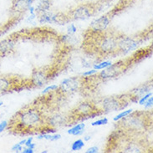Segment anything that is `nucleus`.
Listing matches in <instances>:
<instances>
[{
    "instance_id": "1",
    "label": "nucleus",
    "mask_w": 153,
    "mask_h": 153,
    "mask_svg": "<svg viewBox=\"0 0 153 153\" xmlns=\"http://www.w3.org/2000/svg\"><path fill=\"white\" fill-rule=\"evenodd\" d=\"M45 124L42 112L37 108L29 106L22 109L13 116L8 121L7 129L13 134L26 135L32 132V131H34V133L40 131Z\"/></svg>"
},
{
    "instance_id": "2",
    "label": "nucleus",
    "mask_w": 153,
    "mask_h": 153,
    "mask_svg": "<svg viewBox=\"0 0 153 153\" xmlns=\"http://www.w3.org/2000/svg\"><path fill=\"white\" fill-rule=\"evenodd\" d=\"M119 121L120 127L129 132H141L145 131L147 126L146 117L144 116V112L132 111Z\"/></svg>"
},
{
    "instance_id": "3",
    "label": "nucleus",
    "mask_w": 153,
    "mask_h": 153,
    "mask_svg": "<svg viewBox=\"0 0 153 153\" xmlns=\"http://www.w3.org/2000/svg\"><path fill=\"white\" fill-rule=\"evenodd\" d=\"M103 114L102 111L95 104L91 101H84L73 110L71 113L72 122L79 120H85L90 118H95V116Z\"/></svg>"
},
{
    "instance_id": "4",
    "label": "nucleus",
    "mask_w": 153,
    "mask_h": 153,
    "mask_svg": "<svg viewBox=\"0 0 153 153\" xmlns=\"http://www.w3.org/2000/svg\"><path fill=\"white\" fill-rule=\"evenodd\" d=\"M130 103V96L129 98L126 97H120V96H111L107 97L101 101L100 109L103 113L116 111L123 110Z\"/></svg>"
},
{
    "instance_id": "5",
    "label": "nucleus",
    "mask_w": 153,
    "mask_h": 153,
    "mask_svg": "<svg viewBox=\"0 0 153 153\" xmlns=\"http://www.w3.org/2000/svg\"><path fill=\"white\" fill-rule=\"evenodd\" d=\"M97 52L101 56H107L118 52V39L116 36L105 35L101 37L96 45Z\"/></svg>"
},
{
    "instance_id": "6",
    "label": "nucleus",
    "mask_w": 153,
    "mask_h": 153,
    "mask_svg": "<svg viewBox=\"0 0 153 153\" xmlns=\"http://www.w3.org/2000/svg\"><path fill=\"white\" fill-rule=\"evenodd\" d=\"M128 64H131V63H127L126 60H120L115 64H111L110 66L104 69V71L100 73L97 76V79H101V80H105L109 79L116 78L121 75L124 71H126V70L130 65Z\"/></svg>"
},
{
    "instance_id": "7",
    "label": "nucleus",
    "mask_w": 153,
    "mask_h": 153,
    "mask_svg": "<svg viewBox=\"0 0 153 153\" xmlns=\"http://www.w3.org/2000/svg\"><path fill=\"white\" fill-rule=\"evenodd\" d=\"M21 89H23V85L19 79L12 76L0 75V95Z\"/></svg>"
},
{
    "instance_id": "8",
    "label": "nucleus",
    "mask_w": 153,
    "mask_h": 153,
    "mask_svg": "<svg viewBox=\"0 0 153 153\" xmlns=\"http://www.w3.org/2000/svg\"><path fill=\"white\" fill-rule=\"evenodd\" d=\"M82 84V79L78 77L65 79L60 83L59 86H58V89L56 91H58L59 93L62 95H70L78 91Z\"/></svg>"
},
{
    "instance_id": "9",
    "label": "nucleus",
    "mask_w": 153,
    "mask_h": 153,
    "mask_svg": "<svg viewBox=\"0 0 153 153\" xmlns=\"http://www.w3.org/2000/svg\"><path fill=\"white\" fill-rule=\"evenodd\" d=\"M118 39V51L123 54H127L129 52L136 50L141 41L129 36H121L117 37Z\"/></svg>"
},
{
    "instance_id": "10",
    "label": "nucleus",
    "mask_w": 153,
    "mask_h": 153,
    "mask_svg": "<svg viewBox=\"0 0 153 153\" xmlns=\"http://www.w3.org/2000/svg\"><path fill=\"white\" fill-rule=\"evenodd\" d=\"M93 9L89 5H80L70 13V18L74 20H85L93 13Z\"/></svg>"
},
{
    "instance_id": "11",
    "label": "nucleus",
    "mask_w": 153,
    "mask_h": 153,
    "mask_svg": "<svg viewBox=\"0 0 153 153\" xmlns=\"http://www.w3.org/2000/svg\"><path fill=\"white\" fill-rule=\"evenodd\" d=\"M50 75L47 71L44 70H35L33 71L31 79H30V84L33 87L44 86L50 80Z\"/></svg>"
},
{
    "instance_id": "12",
    "label": "nucleus",
    "mask_w": 153,
    "mask_h": 153,
    "mask_svg": "<svg viewBox=\"0 0 153 153\" xmlns=\"http://www.w3.org/2000/svg\"><path fill=\"white\" fill-rule=\"evenodd\" d=\"M70 122H71V118L63 116L61 114H55L54 116H50V117L45 119L46 125L55 129H56V127L67 126Z\"/></svg>"
},
{
    "instance_id": "13",
    "label": "nucleus",
    "mask_w": 153,
    "mask_h": 153,
    "mask_svg": "<svg viewBox=\"0 0 153 153\" xmlns=\"http://www.w3.org/2000/svg\"><path fill=\"white\" fill-rule=\"evenodd\" d=\"M110 22H111L110 18L106 15H104L93 21L90 26V29L93 33H102L107 29L110 25Z\"/></svg>"
},
{
    "instance_id": "14",
    "label": "nucleus",
    "mask_w": 153,
    "mask_h": 153,
    "mask_svg": "<svg viewBox=\"0 0 153 153\" xmlns=\"http://www.w3.org/2000/svg\"><path fill=\"white\" fill-rule=\"evenodd\" d=\"M33 0H13L11 6V11L16 14L25 13L32 6Z\"/></svg>"
},
{
    "instance_id": "15",
    "label": "nucleus",
    "mask_w": 153,
    "mask_h": 153,
    "mask_svg": "<svg viewBox=\"0 0 153 153\" xmlns=\"http://www.w3.org/2000/svg\"><path fill=\"white\" fill-rule=\"evenodd\" d=\"M16 45V39L13 37H8L0 41V57H4L11 54Z\"/></svg>"
},
{
    "instance_id": "16",
    "label": "nucleus",
    "mask_w": 153,
    "mask_h": 153,
    "mask_svg": "<svg viewBox=\"0 0 153 153\" xmlns=\"http://www.w3.org/2000/svg\"><path fill=\"white\" fill-rule=\"evenodd\" d=\"M152 90V85H142L141 86L137 87L136 89H134L130 93V101H131L133 98H135V101L137 102L139 98H141L142 95H144L146 93L150 92Z\"/></svg>"
},
{
    "instance_id": "17",
    "label": "nucleus",
    "mask_w": 153,
    "mask_h": 153,
    "mask_svg": "<svg viewBox=\"0 0 153 153\" xmlns=\"http://www.w3.org/2000/svg\"><path fill=\"white\" fill-rule=\"evenodd\" d=\"M60 19L61 17H59L57 14L45 12L41 13L40 16L39 17V22L40 24H57V23L59 24Z\"/></svg>"
},
{
    "instance_id": "18",
    "label": "nucleus",
    "mask_w": 153,
    "mask_h": 153,
    "mask_svg": "<svg viewBox=\"0 0 153 153\" xmlns=\"http://www.w3.org/2000/svg\"><path fill=\"white\" fill-rule=\"evenodd\" d=\"M122 152L126 153H140L143 152V148L138 143L130 142L122 149Z\"/></svg>"
},
{
    "instance_id": "19",
    "label": "nucleus",
    "mask_w": 153,
    "mask_h": 153,
    "mask_svg": "<svg viewBox=\"0 0 153 153\" xmlns=\"http://www.w3.org/2000/svg\"><path fill=\"white\" fill-rule=\"evenodd\" d=\"M50 8V0H40L39 4L37 6V8H35V13L36 14H41L43 13H45L49 11Z\"/></svg>"
},
{
    "instance_id": "20",
    "label": "nucleus",
    "mask_w": 153,
    "mask_h": 153,
    "mask_svg": "<svg viewBox=\"0 0 153 153\" xmlns=\"http://www.w3.org/2000/svg\"><path fill=\"white\" fill-rule=\"evenodd\" d=\"M85 127V124H84V123L77 124L75 125V126H73L72 128L70 129L67 132L72 136H81L84 133Z\"/></svg>"
},
{
    "instance_id": "21",
    "label": "nucleus",
    "mask_w": 153,
    "mask_h": 153,
    "mask_svg": "<svg viewBox=\"0 0 153 153\" xmlns=\"http://www.w3.org/2000/svg\"><path fill=\"white\" fill-rule=\"evenodd\" d=\"M85 146V142L81 139L76 140L75 141L73 142V144L71 146V150L73 152H77V151H80L82 150Z\"/></svg>"
},
{
    "instance_id": "22",
    "label": "nucleus",
    "mask_w": 153,
    "mask_h": 153,
    "mask_svg": "<svg viewBox=\"0 0 153 153\" xmlns=\"http://www.w3.org/2000/svg\"><path fill=\"white\" fill-rule=\"evenodd\" d=\"M112 63L111 61H103V62H98L95 63L93 65V69H95L96 71H100V70H104L108 66H110Z\"/></svg>"
},
{
    "instance_id": "23",
    "label": "nucleus",
    "mask_w": 153,
    "mask_h": 153,
    "mask_svg": "<svg viewBox=\"0 0 153 153\" xmlns=\"http://www.w3.org/2000/svg\"><path fill=\"white\" fill-rule=\"evenodd\" d=\"M133 111L132 109H130V110H126V111H124L120 112L119 115H117V116L113 119V120L114 121H119L120 120H121L122 118H124V117H126V116H127L128 115H130L131 112Z\"/></svg>"
},
{
    "instance_id": "24",
    "label": "nucleus",
    "mask_w": 153,
    "mask_h": 153,
    "mask_svg": "<svg viewBox=\"0 0 153 153\" xmlns=\"http://www.w3.org/2000/svg\"><path fill=\"white\" fill-rule=\"evenodd\" d=\"M106 124H108V119L105 117V118H102V119H100V120L92 122L91 126H104V125Z\"/></svg>"
},
{
    "instance_id": "25",
    "label": "nucleus",
    "mask_w": 153,
    "mask_h": 153,
    "mask_svg": "<svg viewBox=\"0 0 153 153\" xmlns=\"http://www.w3.org/2000/svg\"><path fill=\"white\" fill-rule=\"evenodd\" d=\"M151 96H152V92H148V93H146L144 95H142L141 98H139L138 100V103L140 104V105H144L145 102L147 100V99L151 97Z\"/></svg>"
},
{
    "instance_id": "26",
    "label": "nucleus",
    "mask_w": 153,
    "mask_h": 153,
    "mask_svg": "<svg viewBox=\"0 0 153 153\" xmlns=\"http://www.w3.org/2000/svg\"><path fill=\"white\" fill-rule=\"evenodd\" d=\"M57 89H58V85H52L46 87L45 89L43 91L42 94H43V95H45L47 93H50V92H52V91H56Z\"/></svg>"
},
{
    "instance_id": "27",
    "label": "nucleus",
    "mask_w": 153,
    "mask_h": 153,
    "mask_svg": "<svg viewBox=\"0 0 153 153\" xmlns=\"http://www.w3.org/2000/svg\"><path fill=\"white\" fill-rule=\"evenodd\" d=\"M76 31H77V28H76L75 25H73V24H71V25L68 27V29H67V33H68V34H70V35L74 34Z\"/></svg>"
},
{
    "instance_id": "28",
    "label": "nucleus",
    "mask_w": 153,
    "mask_h": 153,
    "mask_svg": "<svg viewBox=\"0 0 153 153\" xmlns=\"http://www.w3.org/2000/svg\"><path fill=\"white\" fill-rule=\"evenodd\" d=\"M12 152H22V150H23V146L20 145L19 143H17V144H15V145L13 146L12 147Z\"/></svg>"
},
{
    "instance_id": "29",
    "label": "nucleus",
    "mask_w": 153,
    "mask_h": 153,
    "mask_svg": "<svg viewBox=\"0 0 153 153\" xmlns=\"http://www.w3.org/2000/svg\"><path fill=\"white\" fill-rule=\"evenodd\" d=\"M152 104H153V97L152 96H151L149 97L147 100L146 101L145 104H144V105H145L146 109H151V108L152 107Z\"/></svg>"
},
{
    "instance_id": "30",
    "label": "nucleus",
    "mask_w": 153,
    "mask_h": 153,
    "mask_svg": "<svg viewBox=\"0 0 153 153\" xmlns=\"http://www.w3.org/2000/svg\"><path fill=\"white\" fill-rule=\"evenodd\" d=\"M97 71L95 69H93V70H91V71H88L86 72H85V73H83V76H85V77H88V76H91V75H95L96 73H97Z\"/></svg>"
},
{
    "instance_id": "31",
    "label": "nucleus",
    "mask_w": 153,
    "mask_h": 153,
    "mask_svg": "<svg viewBox=\"0 0 153 153\" xmlns=\"http://www.w3.org/2000/svg\"><path fill=\"white\" fill-rule=\"evenodd\" d=\"M7 126H8V121L4 120V121H2L0 123V133L3 132L4 130L7 129Z\"/></svg>"
},
{
    "instance_id": "32",
    "label": "nucleus",
    "mask_w": 153,
    "mask_h": 153,
    "mask_svg": "<svg viewBox=\"0 0 153 153\" xmlns=\"http://www.w3.org/2000/svg\"><path fill=\"white\" fill-rule=\"evenodd\" d=\"M99 152V148L97 146H92L91 148L87 149L85 153H97Z\"/></svg>"
},
{
    "instance_id": "33",
    "label": "nucleus",
    "mask_w": 153,
    "mask_h": 153,
    "mask_svg": "<svg viewBox=\"0 0 153 153\" xmlns=\"http://www.w3.org/2000/svg\"><path fill=\"white\" fill-rule=\"evenodd\" d=\"M61 138V135L59 134H55V135H52V137H51V140L50 141H56L59 140Z\"/></svg>"
},
{
    "instance_id": "34",
    "label": "nucleus",
    "mask_w": 153,
    "mask_h": 153,
    "mask_svg": "<svg viewBox=\"0 0 153 153\" xmlns=\"http://www.w3.org/2000/svg\"><path fill=\"white\" fill-rule=\"evenodd\" d=\"M22 152L23 153H33V149L32 148H29V147H25V148H23L22 150Z\"/></svg>"
},
{
    "instance_id": "35",
    "label": "nucleus",
    "mask_w": 153,
    "mask_h": 153,
    "mask_svg": "<svg viewBox=\"0 0 153 153\" xmlns=\"http://www.w3.org/2000/svg\"><path fill=\"white\" fill-rule=\"evenodd\" d=\"M33 137H29V138L26 140V141H25V146H29L30 143H32V142H33Z\"/></svg>"
},
{
    "instance_id": "36",
    "label": "nucleus",
    "mask_w": 153,
    "mask_h": 153,
    "mask_svg": "<svg viewBox=\"0 0 153 153\" xmlns=\"http://www.w3.org/2000/svg\"><path fill=\"white\" fill-rule=\"evenodd\" d=\"M35 146H36V144L35 143H30L29 146H27V147H29V148H32V149H34L35 148Z\"/></svg>"
},
{
    "instance_id": "37",
    "label": "nucleus",
    "mask_w": 153,
    "mask_h": 153,
    "mask_svg": "<svg viewBox=\"0 0 153 153\" xmlns=\"http://www.w3.org/2000/svg\"><path fill=\"white\" fill-rule=\"evenodd\" d=\"M91 136H85V137H84V141H88L89 140H91Z\"/></svg>"
},
{
    "instance_id": "38",
    "label": "nucleus",
    "mask_w": 153,
    "mask_h": 153,
    "mask_svg": "<svg viewBox=\"0 0 153 153\" xmlns=\"http://www.w3.org/2000/svg\"><path fill=\"white\" fill-rule=\"evenodd\" d=\"M25 141H26V140H25V139H24V140H22V141H19V143L20 145L24 146L25 144Z\"/></svg>"
},
{
    "instance_id": "39",
    "label": "nucleus",
    "mask_w": 153,
    "mask_h": 153,
    "mask_svg": "<svg viewBox=\"0 0 153 153\" xmlns=\"http://www.w3.org/2000/svg\"><path fill=\"white\" fill-rule=\"evenodd\" d=\"M3 105H4V103H3V101H1V100H0V108H1V106H2Z\"/></svg>"
},
{
    "instance_id": "40",
    "label": "nucleus",
    "mask_w": 153,
    "mask_h": 153,
    "mask_svg": "<svg viewBox=\"0 0 153 153\" xmlns=\"http://www.w3.org/2000/svg\"><path fill=\"white\" fill-rule=\"evenodd\" d=\"M42 153H48V152L47 151H44V152H42Z\"/></svg>"
}]
</instances>
